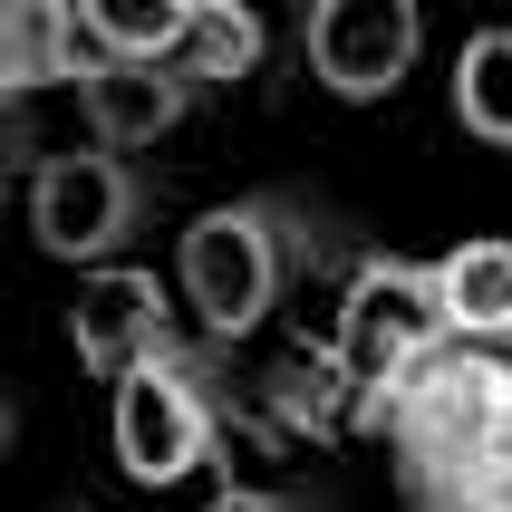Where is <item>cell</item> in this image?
I'll return each mask as SVG.
<instances>
[{
    "instance_id": "obj_1",
    "label": "cell",
    "mask_w": 512,
    "mask_h": 512,
    "mask_svg": "<svg viewBox=\"0 0 512 512\" xmlns=\"http://www.w3.org/2000/svg\"><path fill=\"white\" fill-rule=\"evenodd\" d=\"M319 261H329V232L310 223L300 194H232V203H213V213L184 223L174 281H184L194 329L213 348H232V339H252L261 319L290 300V281L319 271Z\"/></svg>"
},
{
    "instance_id": "obj_2",
    "label": "cell",
    "mask_w": 512,
    "mask_h": 512,
    "mask_svg": "<svg viewBox=\"0 0 512 512\" xmlns=\"http://www.w3.org/2000/svg\"><path fill=\"white\" fill-rule=\"evenodd\" d=\"M329 348H339L348 377H358V426H377L406 377L426 368L435 348H455V329H445V290H435V261L358 252V261H348V290H339V329H329Z\"/></svg>"
},
{
    "instance_id": "obj_3",
    "label": "cell",
    "mask_w": 512,
    "mask_h": 512,
    "mask_svg": "<svg viewBox=\"0 0 512 512\" xmlns=\"http://www.w3.org/2000/svg\"><path fill=\"white\" fill-rule=\"evenodd\" d=\"M223 445V377H213V339L145 358L136 377H116V464L136 484H184L194 464Z\"/></svg>"
},
{
    "instance_id": "obj_4",
    "label": "cell",
    "mask_w": 512,
    "mask_h": 512,
    "mask_svg": "<svg viewBox=\"0 0 512 512\" xmlns=\"http://www.w3.org/2000/svg\"><path fill=\"white\" fill-rule=\"evenodd\" d=\"M145 203H155V184L116 145H68V155H39V174H29V232H39V252L78 261V271H107L136 242Z\"/></svg>"
},
{
    "instance_id": "obj_5",
    "label": "cell",
    "mask_w": 512,
    "mask_h": 512,
    "mask_svg": "<svg viewBox=\"0 0 512 512\" xmlns=\"http://www.w3.org/2000/svg\"><path fill=\"white\" fill-rule=\"evenodd\" d=\"M300 58L348 107H377L416 78L426 58V10L416 0H300Z\"/></svg>"
},
{
    "instance_id": "obj_6",
    "label": "cell",
    "mask_w": 512,
    "mask_h": 512,
    "mask_svg": "<svg viewBox=\"0 0 512 512\" xmlns=\"http://www.w3.org/2000/svg\"><path fill=\"white\" fill-rule=\"evenodd\" d=\"M68 348H78L87 377H136L145 358H174V348H194L174 329V290L136 261H107V271H87L78 300H68Z\"/></svg>"
},
{
    "instance_id": "obj_7",
    "label": "cell",
    "mask_w": 512,
    "mask_h": 512,
    "mask_svg": "<svg viewBox=\"0 0 512 512\" xmlns=\"http://www.w3.org/2000/svg\"><path fill=\"white\" fill-rule=\"evenodd\" d=\"M194 97H203V78L184 68V58H116V49H97L78 68V116H87V136L116 145V155L174 136V126L194 116Z\"/></svg>"
},
{
    "instance_id": "obj_8",
    "label": "cell",
    "mask_w": 512,
    "mask_h": 512,
    "mask_svg": "<svg viewBox=\"0 0 512 512\" xmlns=\"http://www.w3.org/2000/svg\"><path fill=\"white\" fill-rule=\"evenodd\" d=\"M97 58L78 0H0V107H20L29 87H78Z\"/></svg>"
},
{
    "instance_id": "obj_9",
    "label": "cell",
    "mask_w": 512,
    "mask_h": 512,
    "mask_svg": "<svg viewBox=\"0 0 512 512\" xmlns=\"http://www.w3.org/2000/svg\"><path fill=\"white\" fill-rule=\"evenodd\" d=\"M435 290H445V329L464 348H512V242H455L435 261Z\"/></svg>"
},
{
    "instance_id": "obj_10",
    "label": "cell",
    "mask_w": 512,
    "mask_h": 512,
    "mask_svg": "<svg viewBox=\"0 0 512 512\" xmlns=\"http://www.w3.org/2000/svg\"><path fill=\"white\" fill-rule=\"evenodd\" d=\"M261 406H271L290 435H339V426H358V377H348L339 348L319 339V348H290L281 368H271Z\"/></svg>"
},
{
    "instance_id": "obj_11",
    "label": "cell",
    "mask_w": 512,
    "mask_h": 512,
    "mask_svg": "<svg viewBox=\"0 0 512 512\" xmlns=\"http://www.w3.org/2000/svg\"><path fill=\"white\" fill-rule=\"evenodd\" d=\"M455 126L512 155V29H474L455 49Z\"/></svg>"
},
{
    "instance_id": "obj_12",
    "label": "cell",
    "mask_w": 512,
    "mask_h": 512,
    "mask_svg": "<svg viewBox=\"0 0 512 512\" xmlns=\"http://www.w3.org/2000/svg\"><path fill=\"white\" fill-rule=\"evenodd\" d=\"M261 49H271V29H261V10H252V0H203L174 58H184L203 87H242V78L261 68Z\"/></svg>"
},
{
    "instance_id": "obj_13",
    "label": "cell",
    "mask_w": 512,
    "mask_h": 512,
    "mask_svg": "<svg viewBox=\"0 0 512 512\" xmlns=\"http://www.w3.org/2000/svg\"><path fill=\"white\" fill-rule=\"evenodd\" d=\"M194 10H203V0H78L87 39L116 49V58H174L184 29H194Z\"/></svg>"
},
{
    "instance_id": "obj_14",
    "label": "cell",
    "mask_w": 512,
    "mask_h": 512,
    "mask_svg": "<svg viewBox=\"0 0 512 512\" xmlns=\"http://www.w3.org/2000/svg\"><path fill=\"white\" fill-rule=\"evenodd\" d=\"M194 512H310L300 493H281V484H213Z\"/></svg>"
},
{
    "instance_id": "obj_15",
    "label": "cell",
    "mask_w": 512,
    "mask_h": 512,
    "mask_svg": "<svg viewBox=\"0 0 512 512\" xmlns=\"http://www.w3.org/2000/svg\"><path fill=\"white\" fill-rule=\"evenodd\" d=\"M10 435H20V416H10V397H0V445H10Z\"/></svg>"
}]
</instances>
